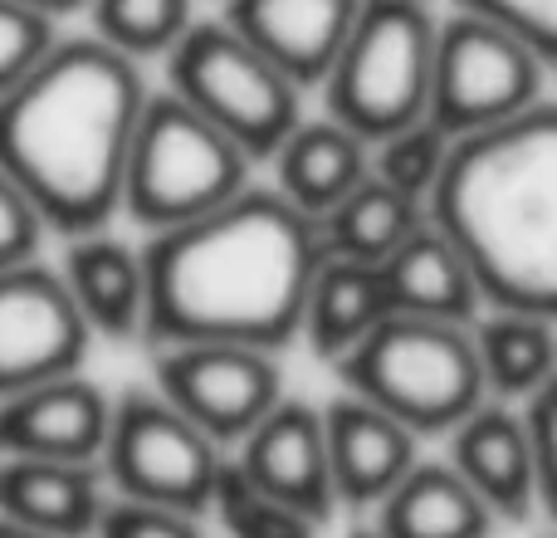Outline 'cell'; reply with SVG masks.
I'll list each match as a JSON object with an SVG mask.
<instances>
[{
    "instance_id": "7a4b0ae2",
    "label": "cell",
    "mask_w": 557,
    "mask_h": 538,
    "mask_svg": "<svg viewBox=\"0 0 557 538\" xmlns=\"http://www.w3.org/2000/svg\"><path fill=\"white\" fill-rule=\"evenodd\" d=\"M143 74L103 39H54L0 94V172L35 201L49 231H108L123 201V162L143 113Z\"/></svg>"
},
{
    "instance_id": "603a6c76",
    "label": "cell",
    "mask_w": 557,
    "mask_h": 538,
    "mask_svg": "<svg viewBox=\"0 0 557 538\" xmlns=\"http://www.w3.org/2000/svg\"><path fill=\"white\" fill-rule=\"evenodd\" d=\"M382 318H386V294H382V279H376V265L337 260V255L318 260L313 284H308V298H304V323H298V333L308 338V347L318 357L337 363Z\"/></svg>"
},
{
    "instance_id": "83f0119b",
    "label": "cell",
    "mask_w": 557,
    "mask_h": 538,
    "mask_svg": "<svg viewBox=\"0 0 557 538\" xmlns=\"http://www.w3.org/2000/svg\"><path fill=\"white\" fill-rule=\"evenodd\" d=\"M54 15L25 5V0H0V94L15 88L54 49Z\"/></svg>"
},
{
    "instance_id": "44dd1931",
    "label": "cell",
    "mask_w": 557,
    "mask_h": 538,
    "mask_svg": "<svg viewBox=\"0 0 557 538\" xmlns=\"http://www.w3.org/2000/svg\"><path fill=\"white\" fill-rule=\"evenodd\" d=\"M382 538H490L494 514L450 461H416L376 504Z\"/></svg>"
},
{
    "instance_id": "d6a6232c",
    "label": "cell",
    "mask_w": 557,
    "mask_h": 538,
    "mask_svg": "<svg viewBox=\"0 0 557 538\" xmlns=\"http://www.w3.org/2000/svg\"><path fill=\"white\" fill-rule=\"evenodd\" d=\"M0 538H49V534H35V529H25V524L0 519Z\"/></svg>"
},
{
    "instance_id": "6da1fadb",
    "label": "cell",
    "mask_w": 557,
    "mask_h": 538,
    "mask_svg": "<svg viewBox=\"0 0 557 538\" xmlns=\"http://www.w3.org/2000/svg\"><path fill=\"white\" fill-rule=\"evenodd\" d=\"M323 260L318 221L274 186H245L196 221L152 231L143 250V333L166 343H245L284 353Z\"/></svg>"
},
{
    "instance_id": "4fadbf2b",
    "label": "cell",
    "mask_w": 557,
    "mask_h": 538,
    "mask_svg": "<svg viewBox=\"0 0 557 538\" xmlns=\"http://www.w3.org/2000/svg\"><path fill=\"white\" fill-rule=\"evenodd\" d=\"M108 396L88 377L64 372L0 396V455L20 461H98Z\"/></svg>"
},
{
    "instance_id": "3957f363",
    "label": "cell",
    "mask_w": 557,
    "mask_h": 538,
    "mask_svg": "<svg viewBox=\"0 0 557 538\" xmlns=\"http://www.w3.org/2000/svg\"><path fill=\"white\" fill-rule=\"evenodd\" d=\"M425 221L470 265L484 308L557 314V108L450 137Z\"/></svg>"
},
{
    "instance_id": "f546056e",
    "label": "cell",
    "mask_w": 557,
    "mask_h": 538,
    "mask_svg": "<svg viewBox=\"0 0 557 538\" xmlns=\"http://www.w3.org/2000/svg\"><path fill=\"white\" fill-rule=\"evenodd\" d=\"M45 231L49 225H45V216L35 211V201L0 172V269L39 260V241H45Z\"/></svg>"
},
{
    "instance_id": "ffe728a7",
    "label": "cell",
    "mask_w": 557,
    "mask_h": 538,
    "mask_svg": "<svg viewBox=\"0 0 557 538\" xmlns=\"http://www.w3.org/2000/svg\"><path fill=\"white\" fill-rule=\"evenodd\" d=\"M59 279H64L69 298H74V308L84 314V323L94 338L143 333V304H147L143 250L123 245L108 231L74 235Z\"/></svg>"
},
{
    "instance_id": "2e32d148",
    "label": "cell",
    "mask_w": 557,
    "mask_h": 538,
    "mask_svg": "<svg viewBox=\"0 0 557 538\" xmlns=\"http://www.w3.org/2000/svg\"><path fill=\"white\" fill-rule=\"evenodd\" d=\"M225 25L298 88H318L357 20V0H225Z\"/></svg>"
},
{
    "instance_id": "4dcf8cb0",
    "label": "cell",
    "mask_w": 557,
    "mask_h": 538,
    "mask_svg": "<svg viewBox=\"0 0 557 538\" xmlns=\"http://www.w3.org/2000/svg\"><path fill=\"white\" fill-rule=\"evenodd\" d=\"M460 10L519 29V35L529 39V45H539L548 59L557 54V0H460Z\"/></svg>"
},
{
    "instance_id": "52a82bcc",
    "label": "cell",
    "mask_w": 557,
    "mask_h": 538,
    "mask_svg": "<svg viewBox=\"0 0 557 538\" xmlns=\"http://www.w3.org/2000/svg\"><path fill=\"white\" fill-rule=\"evenodd\" d=\"M172 64V94L186 98L206 123H215L250 162L270 157L288 137V127L304 118V88L274 69L255 45H245L225 20H196L176 49Z\"/></svg>"
},
{
    "instance_id": "9c48e42d",
    "label": "cell",
    "mask_w": 557,
    "mask_h": 538,
    "mask_svg": "<svg viewBox=\"0 0 557 538\" xmlns=\"http://www.w3.org/2000/svg\"><path fill=\"white\" fill-rule=\"evenodd\" d=\"M103 470L123 500L166 504L182 514L211 510L225 455L196 421H186L162 392H127L108 406Z\"/></svg>"
},
{
    "instance_id": "d6986e66",
    "label": "cell",
    "mask_w": 557,
    "mask_h": 538,
    "mask_svg": "<svg viewBox=\"0 0 557 538\" xmlns=\"http://www.w3.org/2000/svg\"><path fill=\"white\" fill-rule=\"evenodd\" d=\"M274 192L304 216H323L337 206L367 172H372V147L357 133H347L337 118H298L288 137L270 152Z\"/></svg>"
},
{
    "instance_id": "9a60e30c",
    "label": "cell",
    "mask_w": 557,
    "mask_h": 538,
    "mask_svg": "<svg viewBox=\"0 0 557 538\" xmlns=\"http://www.w3.org/2000/svg\"><path fill=\"white\" fill-rule=\"evenodd\" d=\"M323 416V445H327V475H333V500L352 510H372L382 494L416 465V441L396 416L362 396L343 392L337 402L318 406Z\"/></svg>"
},
{
    "instance_id": "1f68e13d",
    "label": "cell",
    "mask_w": 557,
    "mask_h": 538,
    "mask_svg": "<svg viewBox=\"0 0 557 538\" xmlns=\"http://www.w3.org/2000/svg\"><path fill=\"white\" fill-rule=\"evenodd\" d=\"M25 5H35V10H45V15H69V10H84L88 0H25Z\"/></svg>"
},
{
    "instance_id": "7c38bea8",
    "label": "cell",
    "mask_w": 557,
    "mask_h": 538,
    "mask_svg": "<svg viewBox=\"0 0 557 538\" xmlns=\"http://www.w3.org/2000/svg\"><path fill=\"white\" fill-rule=\"evenodd\" d=\"M235 445H240L235 470H240L250 485L270 490L274 500L294 504L298 514H308V519H318V524L337 510L318 406L294 402V396H278Z\"/></svg>"
},
{
    "instance_id": "5bb4252c",
    "label": "cell",
    "mask_w": 557,
    "mask_h": 538,
    "mask_svg": "<svg viewBox=\"0 0 557 538\" xmlns=\"http://www.w3.org/2000/svg\"><path fill=\"white\" fill-rule=\"evenodd\" d=\"M450 465L460 470V480L490 504L494 519H529L543 500L539 465H533L529 426L523 412L509 402H490L484 396L465 421H455L450 431Z\"/></svg>"
},
{
    "instance_id": "ba28073f",
    "label": "cell",
    "mask_w": 557,
    "mask_h": 538,
    "mask_svg": "<svg viewBox=\"0 0 557 538\" xmlns=\"http://www.w3.org/2000/svg\"><path fill=\"white\" fill-rule=\"evenodd\" d=\"M548 64L539 45L499 20L455 10L435 25V54H431V94H425V118L445 137H465L480 127L509 123L529 108L548 103Z\"/></svg>"
},
{
    "instance_id": "30bf717a",
    "label": "cell",
    "mask_w": 557,
    "mask_h": 538,
    "mask_svg": "<svg viewBox=\"0 0 557 538\" xmlns=\"http://www.w3.org/2000/svg\"><path fill=\"white\" fill-rule=\"evenodd\" d=\"M215 445H235L284 396L278 353L245 343H166L157 347V387Z\"/></svg>"
},
{
    "instance_id": "d4e9b609",
    "label": "cell",
    "mask_w": 557,
    "mask_h": 538,
    "mask_svg": "<svg viewBox=\"0 0 557 538\" xmlns=\"http://www.w3.org/2000/svg\"><path fill=\"white\" fill-rule=\"evenodd\" d=\"M84 10H94V39L133 64L172 54L176 39L196 25L191 0H88Z\"/></svg>"
},
{
    "instance_id": "836d02e7",
    "label": "cell",
    "mask_w": 557,
    "mask_h": 538,
    "mask_svg": "<svg viewBox=\"0 0 557 538\" xmlns=\"http://www.w3.org/2000/svg\"><path fill=\"white\" fill-rule=\"evenodd\" d=\"M347 538H382V529H376V524H352Z\"/></svg>"
},
{
    "instance_id": "8992f818",
    "label": "cell",
    "mask_w": 557,
    "mask_h": 538,
    "mask_svg": "<svg viewBox=\"0 0 557 538\" xmlns=\"http://www.w3.org/2000/svg\"><path fill=\"white\" fill-rule=\"evenodd\" d=\"M431 0H357V20L318 88L327 118L357 133L367 147L425 118L435 54Z\"/></svg>"
},
{
    "instance_id": "ac0fdd59",
    "label": "cell",
    "mask_w": 557,
    "mask_h": 538,
    "mask_svg": "<svg viewBox=\"0 0 557 538\" xmlns=\"http://www.w3.org/2000/svg\"><path fill=\"white\" fill-rule=\"evenodd\" d=\"M103 510L94 461H20L0 455V519L49 538H88Z\"/></svg>"
},
{
    "instance_id": "484cf974",
    "label": "cell",
    "mask_w": 557,
    "mask_h": 538,
    "mask_svg": "<svg viewBox=\"0 0 557 538\" xmlns=\"http://www.w3.org/2000/svg\"><path fill=\"white\" fill-rule=\"evenodd\" d=\"M211 510L221 514L231 538H318V519H308L294 504L274 500L270 490L250 485L235 470V461H225L221 475H215Z\"/></svg>"
},
{
    "instance_id": "f1b7e54d",
    "label": "cell",
    "mask_w": 557,
    "mask_h": 538,
    "mask_svg": "<svg viewBox=\"0 0 557 538\" xmlns=\"http://www.w3.org/2000/svg\"><path fill=\"white\" fill-rule=\"evenodd\" d=\"M98 538H206L196 514L166 510V504H143V500H113L98 510L94 524Z\"/></svg>"
},
{
    "instance_id": "8fae6325",
    "label": "cell",
    "mask_w": 557,
    "mask_h": 538,
    "mask_svg": "<svg viewBox=\"0 0 557 538\" xmlns=\"http://www.w3.org/2000/svg\"><path fill=\"white\" fill-rule=\"evenodd\" d=\"M94 343L59 269L25 260L0 269V396L84 367Z\"/></svg>"
},
{
    "instance_id": "cb8c5ba5",
    "label": "cell",
    "mask_w": 557,
    "mask_h": 538,
    "mask_svg": "<svg viewBox=\"0 0 557 538\" xmlns=\"http://www.w3.org/2000/svg\"><path fill=\"white\" fill-rule=\"evenodd\" d=\"M421 216L425 206H416L411 196L392 192L386 182H376L367 172L343 201L318 216V241H323V255L376 265L421 225Z\"/></svg>"
},
{
    "instance_id": "277c9868",
    "label": "cell",
    "mask_w": 557,
    "mask_h": 538,
    "mask_svg": "<svg viewBox=\"0 0 557 538\" xmlns=\"http://www.w3.org/2000/svg\"><path fill=\"white\" fill-rule=\"evenodd\" d=\"M333 367L347 392L382 406L416 436H445L484 402L470 323L386 314Z\"/></svg>"
},
{
    "instance_id": "7402d4cb",
    "label": "cell",
    "mask_w": 557,
    "mask_h": 538,
    "mask_svg": "<svg viewBox=\"0 0 557 538\" xmlns=\"http://www.w3.org/2000/svg\"><path fill=\"white\" fill-rule=\"evenodd\" d=\"M480 382L490 402H529L557 382V333L553 314H519V308H480L470 323Z\"/></svg>"
},
{
    "instance_id": "4316f807",
    "label": "cell",
    "mask_w": 557,
    "mask_h": 538,
    "mask_svg": "<svg viewBox=\"0 0 557 538\" xmlns=\"http://www.w3.org/2000/svg\"><path fill=\"white\" fill-rule=\"evenodd\" d=\"M372 147H376L372 152L376 182L411 196L416 206H425V196H431L435 176H441V167H445V152H450V137H445L431 118H421V123H406V127H396V133H386L382 143H372Z\"/></svg>"
},
{
    "instance_id": "5b68a950",
    "label": "cell",
    "mask_w": 557,
    "mask_h": 538,
    "mask_svg": "<svg viewBox=\"0 0 557 538\" xmlns=\"http://www.w3.org/2000/svg\"><path fill=\"white\" fill-rule=\"evenodd\" d=\"M250 186V157L186 98L147 94L123 162V201L143 231L196 221Z\"/></svg>"
},
{
    "instance_id": "e0dca14e",
    "label": "cell",
    "mask_w": 557,
    "mask_h": 538,
    "mask_svg": "<svg viewBox=\"0 0 557 538\" xmlns=\"http://www.w3.org/2000/svg\"><path fill=\"white\" fill-rule=\"evenodd\" d=\"M376 279H382V294H386V314L474 323L484 308L470 265L460 260V250L425 216L386 260H376Z\"/></svg>"
}]
</instances>
